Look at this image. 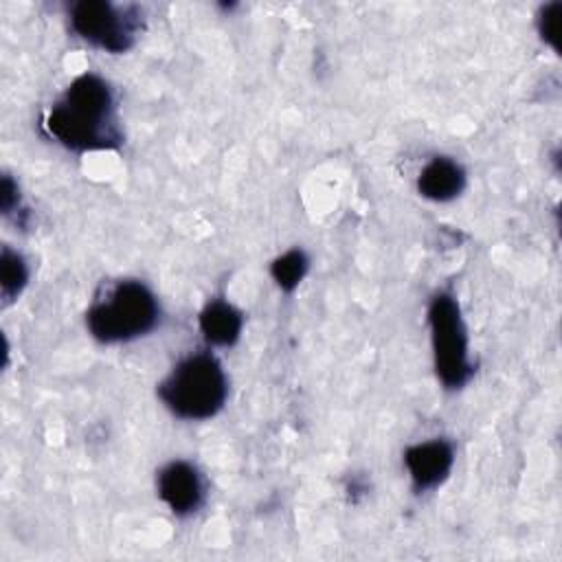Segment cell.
<instances>
[{"label": "cell", "mask_w": 562, "mask_h": 562, "mask_svg": "<svg viewBox=\"0 0 562 562\" xmlns=\"http://www.w3.org/2000/svg\"><path fill=\"white\" fill-rule=\"evenodd\" d=\"M198 323H200V331L206 338V342H211L215 347H231L237 342V338L241 334L244 316L228 301L213 299L202 307Z\"/></svg>", "instance_id": "9"}, {"label": "cell", "mask_w": 562, "mask_h": 562, "mask_svg": "<svg viewBox=\"0 0 562 562\" xmlns=\"http://www.w3.org/2000/svg\"><path fill=\"white\" fill-rule=\"evenodd\" d=\"M160 501L176 516L195 514L204 503V483L198 468L189 461H169L156 479Z\"/></svg>", "instance_id": "6"}, {"label": "cell", "mask_w": 562, "mask_h": 562, "mask_svg": "<svg viewBox=\"0 0 562 562\" xmlns=\"http://www.w3.org/2000/svg\"><path fill=\"white\" fill-rule=\"evenodd\" d=\"M160 321L156 294L136 279L116 281L86 312V325L99 342H127L149 334Z\"/></svg>", "instance_id": "3"}, {"label": "cell", "mask_w": 562, "mask_h": 562, "mask_svg": "<svg viewBox=\"0 0 562 562\" xmlns=\"http://www.w3.org/2000/svg\"><path fill=\"white\" fill-rule=\"evenodd\" d=\"M463 187H465V171L457 160L448 156H435L424 165V169L417 176L419 195L432 202L454 200L463 191Z\"/></svg>", "instance_id": "8"}, {"label": "cell", "mask_w": 562, "mask_h": 562, "mask_svg": "<svg viewBox=\"0 0 562 562\" xmlns=\"http://www.w3.org/2000/svg\"><path fill=\"white\" fill-rule=\"evenodd\" d=\"M428 327L437 378L446 389H461L474 373L468 356V334L457 299L439 292L428 305Z\"/></svg>", "instance_id": "4"}, {"label": "cell", "mask_w": 562, "mask_h": 562, "mask_svg": "<svg viewBox=\"0 0 562 562\" xmlns=\"http://www.w3.org/2000/svg\"><path fill=\"white\" fill-rule=\"evenodd\" d=\"M20 204V191L18 184L11 180V176H2V187H0V209L4 215L13 213V209Z\"/></svg>", "instance_id": "13"}, {"label": "cell", "mask_w": 562, "mask_h": 562, "mask_svg": "<svg viewBox=\"0 0 562 562\" xmlns=\"http://www.w3.org/2000/svg\"><path fill=\"white\" fill-rule=\"evenodd\" d=\"M454 463V446L448 439H428L404 450V465L415 492H428L441 485Z\"/></svg>", "instance_id": "7"}, {"label": "cell", "mask_w": 562, "mask_h": 562, "mask_svg": "<svg viewBox=\"0 0 562 562\" xmlns=\"http://www.w3.org/2000/svg\"><path fill=\"white\" fill-rule=\"evenodd\" d=\"M310 268V259L301 248H292L283 255H279L272 263H270V277L272 281L283 290V292H292L299 288V283L303 281V277L307 274Z\"/></svg>", "instance_id": "11"}, {"label": "cell", "mask_w": 562, "mask_h": 562, "mask_svg": "<svg viewBox=\"0 0 562 562\" xmlns=\"http://www.w3.org/2000/svg\"><path fill=\"white\" fill-rule=\"evenodd\" d=\"M29 281V268L20 252L11 250L9 246H2L0 252V294L4 303H11L18 299V294L24 290Z\"/></svg>", "instance_id": "10"}, {"label": "cell", "mask_w": 562, "mask_h": 562, "mask_svg": "<svg viewBox=\"0 0 562 562\" xmlns=\"http://www.w3.org/2000/svg\"><path fill=\"white\" fill-rule=\"evenodd\" d=\"M68 22L72 33L88 44L108 53H125L143 29V11L136 4L79 0L68 7Z\"/></svg>", "instance_id": "5"}, {"label": "cell", "mask_w": 562, "mask_h": 562, "mask_svg": "<svg viewBox=\"0 0 562 562\" xmlns=\"http://www.w3.org/2000/svg\"><path fill=\"white\" fill-rule=\"evenodd\" d=\"M538 35L544 44H549L555 53L560 50V33H562V2H549L540 9L538 20Z\"/></svg>", "instance_id": "12"}, {"label": "cell", "mask_w": 562, "mask_h": 562, "mask_svg": "<svg viewBox=\"0 0 562 562\" xmlns=\"http://www.w3.org/2000/svg\"><path fill=\"white\" fill-rule=\"evenodd\" d=\"M228 395V380L220 360L209 351L184 356L158 384L160 402L180 419L217 415Z\"/></svg>", "instance_id": "2"}, {"label": "cell", "mask_w": 562, "mask_h": 562, "mask_svg": "<svg viewBox=\"0 0 562 562\" xmlns=\"http://www.w3.org/2000/svg\"><path fill=\"white\" fill-rule=\"evenodd\" d=\"M44 127L72 151L116 149L123 143L110 83L94 72L75 77L44 116Z\"/></svg>", "instance_id": "1"}]
</instances>
